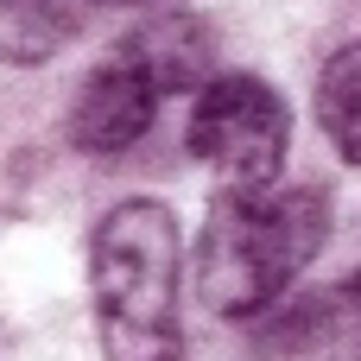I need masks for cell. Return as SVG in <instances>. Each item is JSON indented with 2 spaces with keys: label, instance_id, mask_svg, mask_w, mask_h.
<instances>
[{
  "label": "cell",
  "instance_id": "6da1fadb",
  "mask_svg": "<svg viewBox=\"0 0 361 361\" xmlns=\"http://www.w3.org/2000/svg\"><path fill=\"white\" fill-rule=\"evenodd\" d=\"M330 209L317 190H222L203 247H197V292L222 317H254L267 311L324 247Z\"/></svg>",
  "mask_w": 361,
  "mask_h": 361
},
{
  "label": "cell",
  "instance_id": "3957f363",
  "mask_svg": "<svg viewBox=\"0 0 361 361\" xmlns=\"http://www.w3.org/2000/svg\"><path fill=\"white\" fill-rule=\"evenodd\" d=\"M292 114L260 76H209L190 108V152L222 171L228 190H267L286 165Z\"/></svg>",
  "mask_w": 361,
  "mask_h": 361
},
{
  "label": "cell",
  "instance_id": "7a4b0ae2",
  "mask_svg": "<svg viewBox=\"0 0 361 361\" xmlns=\"http://www.w3.org/2000/svg\"><path fill=\"white\" fill-rule=\"evenodd\" d=\"M178 216L159 197H127L95 228V324L108 361H184L178 336Z\"/></svg>",
  "mask_w": 361,
  "mask_h": 361
},
{
  "label": "cell",
  "instance_id": "ba28073f",
  "mask_svg": "<svg viewBox=\"0 0 361 361\" xmlns=\"http://www.w3.org/2000/svg\"><path fill=\"white\" fill-rule=\"evenodd\" d=\"M349 305H355V324H361V273L349 279Z\"/></svg>",
  "mask_w": 361,
  "mask_h": 361
},
{
  "label": "cell",
  "instance_id": "277c9868",
  "mask_svg": "<svg viewBox=\"0 0 361 361\" xmlns=\"http://www.w3.org/2000/svg\"><path fill=\"white\" fill-rule=\"evenodd\" d=\"M152 114H159V89L114 51L89 82H82V95H76V108H70V140L82 146V152H127L146 127H152Z\"/></svg>",
  "mask_w": 361,
  "mask_h": 361
},
{
  "label": "cell",
  "instance_id": "9c48e42d",
  "mask_svg": "<svg viewBox=\"0 0 361 361\" xmlns=\"http://www.w3.org/2000/svg\"><path fill=\"white\" fill-rule=\"evenodd\" d=\"M114 6H146V0H114Z\"/></svg>",
  "mask_w": 361,
  "mask_h": 361
},
{
  "label": "cell",
  "instance_id": "8992f818",
  "mask_svg": "<svg viewBox=\"0 0 361 361\" xmlns=\"http://www.w3.org/2000/svg\"><path fill=\"white\" fill-rule=\"evenodd\" d=\"M76 19V0H0V63H44L70 44Z\"/></svg>",
  "mask_w": 361,
  "mask_h": 361
},
{
  "label": "cell",
  "instance_id": "5b68a950",
  "mask_svg": "<svg viewBox=\"0 0 361 361\" xmlns=\"http://www.w3.org/2000/svg\"><path fill=\"white\" fill-rule=\"evenodd\" d=\"M121 57H127L159 95H171V89H203V82H209L216 38H209V25L190 19V13H159V19H146V25L121 44Z\"/></svg>",
  "mask_w": 361,
  "mask_h": 361
},
{
  "label": "cell",
  "instance_id": "52a82bcc",
  "mask_svg": "<svg viewBox=\"0 0 361 361\" xmlns=\"http://www.w3.org/2000/svg\"><path fill=\"white\" fill-rule=\"evenodd\" d=\"M317 114H324V133L336 140V152H343L349 165H361V38L343 44V51L324 63Z\"/></svg>",
  "mask_w": 361,
  "mask_h": 361
}]
</instances>
